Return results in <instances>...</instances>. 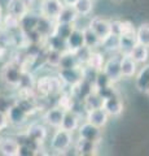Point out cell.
Instances as JSON below:
<instances>
[{"mask_svg": "<svg viewBox=\"0 0 149 156\" xmlns=\"http://www.w3.org/2000/svg\"><path fill=\"white\" fill-rule=\"evenodd\" d=\"M17 98L8 96V95H0V111L9 113L11 109L17 104Z\"/></svg>", "mask_w": 149, "mask_h": 156, "instance_id": "obj_31", "label": "cell"}, {"mask_svg": "<svg viewBox=\"0 0 149 156\" xmlns=\"http://www.w3.org/2000/svg\"><path fill=\"white\" fill-rule=\"evenodd\" d=\"M25 68L23 64L16 58L8 60L0 72V80L4 85H7L11 89H20L25 76Z\"/></svg>", "mask_w": 149, "mask_h": 156, "instance_id": "obj_1", "label": "cell"}, {"mask_svg": "<svg viewBox=\"0 0 149 156\" xmlns=\"http://www.w3.org/2000/svg\"><path fill=\"white\" fill-rule=\"evenodd\" d=\"M9 124H11V121H9L8 113L0 111V131H4V130H5L8 126H9Z\"/></svg>", "mask_w": 149, "mask_h": 156, "instance_id": "obj_33", "label": "cell"}, {"mask_svg": "<svg viewBox=\"0 0 149 156\" xmlns=\"http://www.w3.org/2000/svg\"><path fill=\"white\" fill-rule=\"evenodd\" d=\"M97 144L99 143L78 136V140L75 142L74 148H75V152L78 155L91 156V155H96V151H97Z\"/></svg>", "mask_w": 149, "mask_h": 156, "instance_id": "obj_16", "label": "cell"}, {"mask_svg": "<svg viewBox=\"0 0 149 156\" xmlns=\"http://www.w3.org/2000/svg\"><path fill=\"white\" fill-rule=\"evenodd\" d=\"M109 117L110 116L108 115V112L104 108H96V109H91V111L86 112L84 120L103 129V128L107 126L108 121H109Z\"/></svg>", "mask_w": 149, "mask_h": 156, "instance_id": "obj_12", "label": "cell"}, {"mask_svg": "<svg viewBox=\"0 0 149 156\" xmlns=\"http://www.w3.org/2000/svg\"><path fill=\"white\" fill-rule=\"evenodd\" d=\"M78 135L80 138L100 143V140L103 138V129L84 120V122H82L78 129Z\"/></svg>", "mask_w": 149, "mask_h": 156, "instance_id": "obj_8", "label": "cell"}, {"mask_svg": "<svg viewBox=\"0 0 149 156\" xmlns=\"http://www.w3.org/2000/svg\"><path fill=\"white\" fill-rule=\"evenodd\" d=\"M59 77L65 86L73 87L84 78V65L70 68V69H59Z\"/></svg>", "mask_w": 149, "mask_h": 156, "instance_id": "obj_5", "label": "cell"}, {"mask_svg": "<svg viewBox=\"0 0 149 156\" xmlns=\"http://www.w3.org/2000/svg\"><path fill=\"white\" fill-rule=\"evenodd\" d=\"M64 117H65V111L60 108L59 105H55V107H52V108H48L44 113H43V122L48 125L49 128L59 129L62 125Z\"/></svg>", "mask_w": 149, "mask_h": 156, "instance_id": "obj_7", "label": "cell"}, {"mask_svg": "<svg viewBox=\"0 0 149 156\" xmlns=\"http://www.w3.org/2000/svg\"><path fill=\"white\" fill-rule=\"evenodd\" d=\"M80 115L75 111H66L65 112V117H64V121H62V125L61 128L68 130V131H78L79 126H80Z\"/></svg>", "mask_w": 149, "mask_h": 156, "instance_id": "obj_18", "label": "cell"}, {"mask_svg": "<svg viewBox=\"0 0 149 156\" xmlns=\"http://www.w3.org/2000/svg\"><path fill=\"white\" fill-rule=\"evenodd\" d=\"M137 43L149 47V23H143L136 29Z\"/></svg>", "mask_w": 149, "mask_h": 156, "instance_id": "obj_30", "label": "cell"}, {"mask_svg": "<svg viewBox=\"0 0 149 156\" xmlns=\"http://www.w3.org/2000/svg\"><path fill=\"white\" fill-rule=\"evenodd\" d=\"M86 66H88L90 69H92L95 72H101L104 69V65H105V57L101 52L92 50L90 53V57L87 62L84 64Z\"/></svg>", "mask_w": 149, "mask_h": 156, "instance_id": "obj_23", "label": "cell"}, {"mask_svg": "<svg viewBox=\"0 0 149 156\" xmlns=\"http://www.w3.org/2000/svg\"><path fill=\"white\" fill-rule=\"evenodd\" d=\"M40 2H44V0H40Z\"/></svg>", "mask_w": 149, "mask_h": 156, "instance_id": "obj_37", "label": "cell"}, {"mask_svg": "<svg viewBox=\"0 0 149 156\" xmlns=\"http://www.w3.org/2000/svg\"><path fill=\"white\" fill-rule=\"evenodd\" d=\"M62 2H64L65 5H74L78 0H62Z\"/></svg>", "mask_w": 149, "mask_h": 156, "instance_id": "obj_34", "label": "cell"}, {"mask_svg": "<svg viewBox=\"0 0 149 156\" xmlns=\"http://www.w3.org/2000/svg\"><path fill=\"white\" fill-rule=\"evenodd\" d=\"M8 116H9V121H11V124L16 125V126H20L23 122H26L27 117L30 116V115H29L27 112L23 111L18 104H16L11 109V112L8 113Z\"/></svg>", "mask_w": 149, "mask_h": 156, "instance_id": "obj_26", "label": "cell"}, {"mask_svg": "<svg viewBox=\"0 0 149 156\" xmlns=\"http://www.w3.org/2000/svg\"><path fill=\"white\" fill-rule=\"evenodd\" d=\"M121 60H122V55L118 56V55H114L110 58H108L105 61V65H104V69L103 72L107 74L110 81L117 83L118 81L122 80V69H121Z\"/></svg>", "mask_w": 149, "mask_h": 156, "instance_id": "obj_6", "label": "cell"}, {"mask_svg": "<svg viewBox=\"0 0 149 156\" xmlns=\"http://www.w3.org/2000/svg\"><path fill=\"white\" fill-rule=\"evenodd\" d=\"M79 17H80L79 13L76 12L74 5H65L64 4L59 17L56 18V22L57 23H76Z\"/></svg>", "mask_w": 149, "mask_h": 156, "instance_id": "obj_19", "label": "cell"}, {"mask_svg": "<svg viewBox=\"0 0 149 156\" xmlns=\"http://www.w3.org/2000/svg\"><path fill=\"white\" fill-rule=\"evenodd\" d=\"M7 11L9 14L22 20L30 12V7H29L23 0H9L7 4Z\"/></svg>", "mask_w": 149, "mask_h": 156, "instance_id": "obj_15", "label": "cell"}, {"mask_svg": "<svg viewBox=\"0 0 149 156\" xmlns=\"http://www.w3.org/2000/svg\"><path fill=\"white\" fill-rule=\"evenodd\" d=\"M110 22H112V35H114V37L122 35L124 21H121V20H113V21H110Z\"/></svg>", "mask_w": 149, "mask_h": 156, "instance_id": "obj_32", "label": "cell"}, {"mask_svg": "<svg viewBox=\"0 0 149 156\" xmlns=\"http://www.w3.org/2000/svg\"><path fill=\"white\" fill-rule=\"evenodd\" d=\"M64 82L60 80V77H49L44 76L40 77L35 81V94L42 98H48L55 94H60L62 92V87H64Z\"/></svg>", "mask_w": 149, "mask_h": 156, "instance_id": "obj_2", "label": "cell"}, {"mask_svg": "<svg viewBox=\"0 0 149 156\" xmlns=\"http://www.w3.org/2000/svg\"><path fill=\"white\" fill-rule=\"evenodd\" d=\"M62 7H64V2L62 0H44V2H40L39 13L42 16L56 21Z\"/></svg>", "mask_w": 149, "mask_h": 156, "instance_id": "obj_9", "label": "cell"}, {"mask_svg": "<svg viewBox=\"0 0 149 156\" xmlns=\"http://www.w3.org/2000/svg\"><path fill=\"white\" fill-rule=\"evenodd\" d=\"M25 134L29 136V138H31L34 142H36L38 144H43L44 143V140L47 139V135H48V130L47 128L43 124L40 122H32L29 125L27 130L25 131Z\"/></svg>", "mask_w": 149, "mask_h": 156, "instance_id": "obj_13", "label": "cell"}, {"mask_svg": "<svg viewBox=\"0 0 149 156\" xmlns=\"http://www.w3.org/2000/svg\"><path fill=\"white\" fill-rule=\"evenodd\" d=\"M136 44V34H123L118 37V51L121 52V55H130Z\"/></svg>", "mask_w": 149, "mask_h": 156, "instance_id": "obj_17", "label": "cell"}, {"mask_svg": "<svg viewBox=\"0 0 149 156\" xmlns=\"http://www.w3.org/2000/svg\"><path fill=\"white\" fill-rule=\"evenodd\" d=\"M82 47H84V34H83V29L79 27H74L73 31L70 33V35L66 38V48L69 51L76 52L80 50Z\"/></svg>", "mask_w": 149, "mask_h": 156, "instance_id": "obj_14", "label": "cell"}, {"mask_svg": "<svg viewBox=\"0 0 149 156\" xmlns=\"http://www.w3.org/2000/svg\"><path fill=\"white\" fill-rule=\"evenodd\" d=\"M0 154L4 156H18L21 155L20 140L12 136H2L0 138Z\"/></svg>", "mask_w": 149, "mask_h": 156, "instance_id": "obj_10", "label": "cell"}, {"mask_svg": "<svg viewBox=\"0 0 149 156\" xmlns=\"http://www.w3.org/2000/svg\"><path fill=\"white\" fill-rule=\"evenodd\" d=\"M103 108L108 112V115L110 117H118L122 115L123 112V101L121 100L118 94L108 96L104 99V104Z\"/></svg>", "mask_w": 149, "mask_h": 156, "instance_id": "obj_11", "label": "cell"}, {"mask_svg": "<svg viewBox=\"0 0 149 156\" xmlns=\"http://www.w3.org/2000/svg\"><path fill=\"white\" fill-rule=\"evenodd\" d=\"M3 18H4V16H3V12H2V7H0V26H2V23H3Z\"/></svg>", "mask_w": 149, "mask_h": 156, "instance_id": "obj_36", "label": "cell"}, {"mask_svg": "<svg viewBox=\"0 0 149 156\" xmlns=\"http://www.w3.org/2000/svg\"><path fill=\"white\" fill-rule=\"evenodd\" d=\"M62 57V51L57 50V48H52V47H46L44 51V60L49 66L52 68H59L60 66V61Z\"/></svg>", "mask_w": 149, "mask_h": 156, "instance_id": "obj_27", "label": "cell"}, {"mask_svg": "<svg viewBox=\"0 0 149 156\" xmlns=\"http://www.w3.org/2000/svg\"><path fill=\"white\" fill-rule=\"evenodd\" d=\"M83 34H84V46L91 48V50H96L100 46H103L101 39L96 34L90 26L83 27Z\"/></svg>", "mask_w": 149, "mask_h": 156, "instance_id": "obj_25", "label": "cell"}, {"mask_svg": "<svg viewBox=\"0 0 149 156\" xmlns=\"http://www.w3.org/2000/svg\"><path fill=\"white\" fill-rule=\"evenodd\" d=\"M23 2H25V3L27 4V5H29V7H31V5H32V4H34V3H35V0H23Z\"/></svg>", "mask_w": 149, "mask_h": 156, "instance_id": "obj_35", "label": "cell"}, {"mask_svg": "<svg viewBox=\"0 0 149 156\" xmlns=\"http://www.w3.org/2000/svg\"><path fill=\"white\" fill-rule=\"evenodd\" d=\"M137 62L131 57V55H122L121 69L123 78H131L137 73Z\"/></svg>", "mask_w": 149, "mask_h": 156, "instance_id": "obj_20", "label": "cell"}, {"mask_svg": "<svg viewBox=\"0 0 149 156\" xmlns=\"http://www.w3.org/2000/svg\"><path fill=\"white\" fill-rule=\"evenodd\" d=\"M130 55H131V57L137 62V64H145V62L149 60V47L137 43V44L134 47V50L131 51Z\"/></svg>", "mask_w": 149, "mask_h": 156, "instance_id": "obj_28", "label": "cell"}, {"mask_svg": "<svg viewBox=\"0 0 149 156\" xmlns=\"http://www.w3.org/2000/svg\"><path fill=\"white\" fill-rule=\"evenodd\" d=\"M88 26L99 35V38L101 39V42H103V44L112 37V22L107 18L93 17L90 21Z\"/></svg>", "mask_w": 149, "mask_h": 156, "instance_id": "obj_4", "label": "cell"}, {"mask_svg": "<svg viewBox=\"0 0 149 156\" xmlns=\"http://www.w3.org/2000/svg\"><path fill=\"white\" fill-rule=\"evenodd\" d=\"M136 89L149 94V62L136 73Z\"/></svg>", "mask_w": 149, "mask_h": 156, "instance_id": "obj_21", "label": "cell"}, {"mask_svg": "<svg viewBox=\"0 0 149 156\" xmlns=\"http://www.w3.org/2000/svg\"><path fill=\"white\" fill-rule=\"evenodd\" d=\"M79 65H83V64H80V61L75 52L69 51V50L62 52V57H61L59 69H70V68H75Z\"/></svg>", "mask_w": 149, "mask_h": 156, "instance_id": "obj_24", "label": "cell"}, {"mask_svg": "<svg viewBox=\"0 0 149 156\" xmlns=\"http://www.w3.org/2000/svg\"><path fill=\"white\" fill-rule=\"evenodd\" d=\"M74 8L79 16H90L93 9V0H78L74 4Z\"/></svg>", "mask_w": 149, "mask_h": 156, "instance_id": "obj_29", "label": "cell"}, {"mask_svg": "<svg viewBox=\"0 0 149 156\" xmlns=\"http://www.w3.org/2000/svg\"><path fill=\"white\" fill-rule=\"evenodd\" d=\"M82 104H83V108L86 112L91 111V109H96V108H103L104 98L96 90H93L90 95L86 96V99L82 101Z\"/></svg>", "mask_w": 149, "mask_h": 156, "instance_id": "obj_22", "label": "cell"}, {"mask_svg": "<svg viewBox=\"0 0 149 156\" xmlns=\"http://www.w3.org/2000/svg\"><path fill=\"white\" fill-rule=\"evenodd\" d=\"M73 142V133L62 128H59L55 130V133L51 138V150L57 154H65L66 151H69Z\"/></svg>", "mask_w": 149, "mask_h": 156, "instance_id": "obj_3", "label": "cell"}]
</instances>
